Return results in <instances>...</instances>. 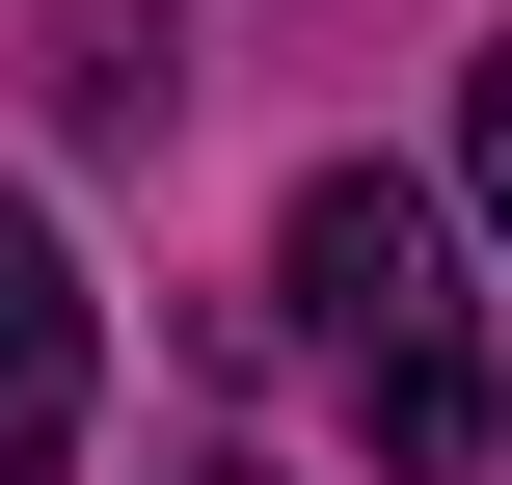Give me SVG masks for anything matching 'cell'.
<instances>
[{
    "label": "cell",
    "mask_w": 512,
    "mask_h": 485,
    "mask_svg": "<svg viewBox=\"0 0 512 485\" xmlns=\"http://www.w3.org/2000/svg\"><path fill=\"white\" fill-rule=\"evenodd\" d=\"M270 297H297V351L351 378L378 485H486V459H512V351H486L459 216H432L405 162H324V189H297V243H270Z\"/></svg>",
    "instance_id": "1"
},
{
    "label": "cell",
    "mask_w": 512,
    "mask_h": 485,
    "mask_svg": "<svg viewBox=\"0 0 512 485\" xmlns=\"http://www.w3.org/2000/svg\"><path fill=\"white\" fill-rule=\"evenodd\" d=\"M81 378H108V351H81V270H54V216L0 189V485L81 459Z\"/></svg>",
    "instance_id": "2"
},
{
    "label": "cell",
    "mask_w": 512,
    "mask_h": 485,
    "mask_svg": "<svg viewBox=\"0 0 512 485\" xmlns=\"http://www.w3.org/2000/svg\"><path fill=\"white\" fill-rule=\"evenodd\" d=\"M54 135H108V162L162 135V0H81L54 27Z\"/></svg>",
    "instance_id": "3"
},
{
    "label": "cell",
    "mask_w": 512,
    "mask_h": 485,
    "mask_svg": "<svg viewBox=\"0 0 512 485\" xmlns=\"http://www.w3.org/2000/svg\"><path fill=\"white\" fill-rule=\"evenodd\" d=\"M459 162H486V243H512V27H486V81H459Z\"/></svg>",
    "instance_id": "4"
},
{
    "label": "cell",
    "mask_w": 512,
    "mask_h": 485,
    "mask_svg": "<svg viewBox=\"0 0 512 485\" xmlns=\"http://www.w3.org/2000/svg\"><path fill=\"white\" fill-rule=\"evenodd\" d=\"M216 485H270V459H216Z\"/></svg>",
    "instance_id": "5"
}]
</instances>
